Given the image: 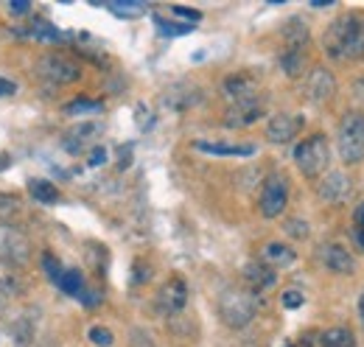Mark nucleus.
<instances>
[{
  "label": "nucleus",
  "mask_w": 364,
  "mask_h": 347,
  "mask_svg": "<svg viewBox=\"0 0 364 347\" xmlns=\"http://www.w3.org/2000/svg\"><path fill=\"white\" fill-rule=\"evenodd\" d=\"M294 250L291 247H286V244H277V241H272V244H267L264 247V252H261V263H267V266H289V263H294Z\"/></svg>",
  "instance_id": "obj_19"
},
{
  "label": "nucleus",
  "mask_w": 364,
  "mask_h": 347,
  "mask_svg": "<svg viewBox=\"0 0 364 347\" xmlns=\"http://www.w3.org/2000/svg\"><path fill=\"white\" fill-rule=\"evenodd\" d=\"M309 3H311V6H314V9H322V6H331V3H333V0H309Z\"/></svg>",
  "instance_id": "obj_40"
},
{
  "label": "nucleus",
  "mask_w": 364,
  "mask_h": 347,
  "mask_svg": "<svg viewBox=\"0 0 364 347\" xmlns=\"http://www.w3.org/2000/svg\"><path fill=\"white\" fill-rule=\"evenodd\" d=\"M17 292H20V280H17V274L11 272L9 263H0V294L9 297V294H17Z\"/></svg>",
  "instance_id": "obj_28"
},
{
  "label": "nucleus",
  "mask_w": 364,
  "mask_h": 347,
  "mask_svg": "<svg viewBox=\"0 0 364 347\" xmlns=\"http://www.w3.org/2000/svg\"><path fill=\"white\" fill-rule=\"evenodd\" d=\"M31 258V241L28 235L14 224H0V260L9 266H23Z\"/></svg>",
  "instance_id": "obj_6"
},
{
  "label": "nucleus",
  "mask_w": 364,
  "mask_h": 347,
  "mask_svg": "<svg viewBox=\"0 0 364 347\" xmlns=\"http://www.w3.org/2000/svg\"><path fill=\"white\" fill-rule=\"evenodd\" d=\"M336 149L342 163L356 166L364 160V115L348 112L339 121V134H336Z\"/></svg>",
  "instance_id": "obj_3"
},
{
  "label": "nucleus",
  "mask_w": 364,
  "mask_h": 347,
  "mask_svg": "<svg viewBox=\"0 0 364 347\" xmlns=\"http://www.w3.org/2000/svg\"><path fill=\"white\" fill-rule=\"evenodd\" d=\"M359 308H362V322H364V297H362V303H359Z\"/></svg>",
  "instance_id": "obj_42"
},
{
  "label": "nucleus",
  "mask_w": 364,
  "mask_h": 347,
  "mask_svg": "<svg viewBox=\"0 0 364 347\" xmlns=\"http://www.w3.org/2000/svg\"><path fill=\"white\" fill-rule=\"evenodd\" d=\"M34 322L28 316H17L11 325H9V336H11V347H28L34 342Z\"/></svg>",
  "instance_id": "obj_18"
},
{
  "label": "nucleus",
  "mask_w": 364,
  "mask_h": 347,
  "mask_svg": "<svg viewBox=\"0 0 364 347\" xmlns=\"http://www.w3.org/2000/svg\"><path fill=\"white\" fill-rule=\"evenodd\" d=\"M322 345L325 347H356V336L348 328H328L322 333Z\"/></svg>",
  "instance_id": "obj_23"
},
{
  "label": "nucleus",
  "mask_w": 364,
  "mask_h": 347,
  "mask_svg": "<svg viewBox=\"0 0 364 347\" xmlns=\"http://www.w3.org/2000/svg\"><path fill=\"white\" fill-rule=\"evenodd\" d=\"M294 163H297L300 174L309 176V179L322 176L328 163H331V146H328L325 134H311L309 140H303L294 149Z\"/></svg>",
  "instance_id": "obj_4"
},
{
  "label": "nucleus",
  "mask_w": 364,
  "mask_h": 347,
  "mask_svg": "<svg viewBox=\"0 0 364 347\" xmlns=\"http://www.w3.org/2000/svg\"><path fill=\"white\" fill-rule=\"evenodd\" d=\"M87 336H90V342L95 347H112V342H115L112 331H109V328H104V325H92Z\"/></svg>",
  "instance_id": "obj_30"
},
{
  "label": "nucleus",
  "mask_w": 364,
  "mask_h": 347,
  "mask_svg": "<svg viewBox=\"0 0 364 347\" xmlns=\"http://www.w3.org/2000/svg\"><path fill=\"white\" fill-rule=\"evenodd\" d=\"M9 9H11L14 14H26L31 6H28V0H11V3H9Z\"/></svg>",
  "instance_id": "obj_35"
},
{
  "label": "nucleus",
  "mask_w": 364,
  "mask_h": 347,
  "mask_svg": "<svg viewBox=\"0 0 364 347\" xmlns=\"http://www.w3.org/2000/svg\"><path fill=\"white\" fill-rule=\"evenodd\" d=\"M104 163H107V151L104 149H95L90 154V166L95 169V166H104Z\"/></svg>",
  "instance_id": "obj_36"
},
{
  "label": "nucleus",
  "mask_w": 364,
  "mask_h": 347,
  "mask_svg": "<svg viewBox=\"0 0 364 347\" xmlns=\"http://www.w3.org/2000/svg\"><path fill=\"white\" fill-rule=\"evenodd\" d=\"M322 43L333 59H364V14L348 11L333 20Z\"/></svg>",
  "instance_id": "obj_1"
},
{
  "label": "nucleus",
  "mask_w": 364,
  "mask_h": 347,
  "mask_svg": "<svg viewBox=\"0 0 364 347\" xmlns=\"http://www.w3.org/2000/svg\"><path fill=\"white\" fill-rule=\"evenodd\" d=\"M37 73L50 85H73L82 76V68L65 53H46L37 59Z\"/></svg>",
  "instance_id": "obj_5"
},
{
  "label": "nucleus",
  "mask_w": 364,
  "mask_h": 347,
  "mask_svg": "<svg viewBox=\"0 0 364 347\" xmlns=\"http://www.w3.org/2000/svg\"><path fill=\"white\" fill-rule=\"evenodd\" d=\"M101 110H104V104H101V101H90V98H76V101H70V104L65 107V112H68V115H73V118L98 115Z\"/></svg>",
  "instance_id": "obj_24"
},
{
  "label": "nucleus",
  "mask_w": 364,
  "mask_h": 347,
  "mask_svg": "<svg viewBox=\"0 0 364 347\" xmlns=\"http://www.w3.org/2000/svg\"><path fill=\"white\" fill-rule=\"evenodd\" d=\"M171 11H174V17H182V20H188V23H199V20H202V14H199L196 9H185V6H174Z\"/></svg>",
  "instance_id": "obj_33"
},
{
  "label": "nucleus",
  "mask_w": 364,
  "mask_h": 347,
  "mask_svg": "<svg viewBox=\"0 0 364 347\" xmlns=\"http://www.w3.org/2000/svg\"><path fill=\"white\" fill-rule=\"evenodd\" d=\"M303 115H294V112H277L272 121L267 124V140L269 143H291L300 129H303Z\"/></svg>",
  "instance_id": "obj_8"
},
{
  "label": "nucleus",
  "mask_w": 364,
  "mask_h": 347,
  "mask_svg": "<svg viewBox=\"0 0 364 347\" xmlns=\"http://www.w3.org/2000/svg\"><path fill=\"white\" fill-rule=\"evenodd\" d=\"M283 50H306L309 45V26L300 20V17H291L286 26H283Z\"/></svg>",
  "instance_id": "obj_17"
},
{
  "label": "nucleus",
  "mask_w": 364,
  "mask_h": 347,
  "mask_svg": "<svg viewBox=\"0 0 364 347\" xmlns=\"http://www.w3.org/2000/svg\"><path fill=\"white\" fill-rule=\"evenodd\" d=\"M303 92H306V98H309L311 104L328 101V98L336 92V79H333V73H331L328 68H314V70L306 76Z\"/></svg>",
  "instance_id": "obj_10"
},
{
  "label": "nucleus",
  "mask_w": 364,
  "mask_h": 347,
  "mask_svg": "<svg viewBox=\"0 0 364 347\" xmlns=\"http://www.w3.org/2000/svg\"><path fill=\"white\" fill-rule=\"evenodd\" d=\"M317 193L322 202L328 205H339L348 193H350V176L345 171H328L317 185Z\"/></svg>",
  "instance_id": "obj_11"
},
{
  "label": "nucleus",
  "mask_w": 364,
  "mask_h": 347,
  "mask_svg": "<svg viewBox=\"0 0 364 347\" xmlns=\"http://www.w3.org/2000/svg\"><path fill=\"white\" fill-rule=\"evenodd\" d=\"M31 37L40 40V43H56V40H59V31H56V26H50V23H34V26H31Z\"/></svg>",
  "instance_id": "obj_29"
},
{
  "label": "nucleus",
  "mask_w": 364,
  "mask_h": 347,
  "mask_svg": "<svg viewBox=\"0 0 364 347\" xmlns=\"http://www.w3.org/2000/svg\"><path fill=\"white\" fill-rule=\"evenodd\" d=\"M199 151H208V154H235V157H250L255 154V146H228V143H208V140H196L193 143Z\"/></svg>",
  "instance_id": "obj_20"
},
{
  "label": "nucleus",
  "mask_w": 364,
  "mask_h": 347,
  "mask_svg": "<svg viewBox=\"0 0 364 347\" xmlns=\"http://www.w3.org/2000/svg\"><path fill=\"white\" fill-rule=\"evenodd\" d=\"M283 305H286V308H300V305H303V294H300V292H286V294H283Z\"/></svg>",
  "instance_id": "obj_34"
},
{
  "label": "nucleus",
  "mask_w": 364,
  "mask_h": 347,
  "mask_svg": "<svg viewBox=\"0 0 364 347\" xmlns=\"http://www.w3.org/2000/svg\"><path fill=\"white\" fill-rule=\"evenodd\" d=\"M43 266H46L48 277H50L53 283H59V277H62V266H59V260L53 258V255H43Z\"/></svg>",
  "instance_id": "obj_32"
},
{
  "label": "nucleus",
  "mask_w": 364,
  "mask_h": 347,
  "mask_svg": "<svg viewBox=\"0 0 364 347\" xmlns=\"http://www.w3.org/2000/svg\"><path fill=\"white\" fill-rule=\"evenodd\" d=\"M264 115V104L255 98V101H241V104H232L225 115V127L230 129H244V127H252L255 121H261Z\"/></svg>",
  "instance_id": "obj_12"
},
{
  "label": "nucleus",
  "mask_w": 364,
  "mask_h": 347,
  "mask_svg": "<svg viewBox=\"0 0 364 347\" xmlns=\"http://www.w3.org/2000/svg\"><path fill=\"white\" fill-rule=\"evenodd\" d=\"M353 218H356V227H362V230H364V202H362V205H356V213H353Z\"/></svg>",
  "instance_id": "obj_38"
},
{
  "label": "nucleus",
  "mask_w": 364,
  "mask_h": 347,
  "mask_svg": "<svg viewBox=\"0 0 364 347\" xmlns=\"http://www.w3.org/2000/svg\"><path fill=\"white\" fill-rule=\"evenodd\" d=\"M289 205V182L283 174H272L267 176L264 182V191H261V199H258V208H261V216L277 218Z\"/></svg>",
  "instance_id": "obj_7"
},
{
  "label": "nucleus",
  "mask_w": 364,
  "mask_h": 347,
  "mask_svg": "<svg viewBox=\"0 0 364 347\" xmlns=\"http://www.w3.org/2000/svg\"><path fill=\"white\" fill-rule=\"evenodd\" d=\"M258 314V297L250 289H228L219 297V316L228 328H247Z\"/></svg>",
  "instance_id": "obj_2"
},
{
  "label": "nucleus",
  "mask_w": 364,
  "mask_h": 347,
  "mask_svg": "<svg viewBox=\"0 0 364 347\" xmlns=\"http://www.w3.org/2000/svg\"><path fill=\"white\" fill-rule=\"evenodd\" d=\"M65 294H70V297H79L82 294V286H85V280H82V272H76V269H68V272H62V277H59V283H56Z\"/></svg>",
  "instance_id": "obj_26"
},
{
  "label": "nucleus",
  "mask_w": 364,
  "mask_h": 347,
  "mask_svg": "<svg viewBox=\"0 0 364 347\" xmlns=\"http://www.w3.org/2000/svg\"><path fill=\"white\" fill-rule=\"evenodd\" d=\"M9 166V157H0V169H6Z\"/></svg>",
  "instance_id": "obj_41"
},
{
  "label": "nucleus",
  "mask_w": 364,
  "mask_h": 347,
  "mask_svg": "<svg viewBox=\"0 0 364 347\" xmlns=\"http://www.w3.org/2000/svg\"><path fill=\"white\" fill-rule=\"evenodd\" d=\"M244 280H247L252 294H261V292L272 289L274 283H277V272H274L272 266L261 263V260H252V263L244 266Z\"/></svg>",
  "instance_id": "obj_14"
},
{
  "label": "nucleus",
  "mask_w": 364,
  "mask_h": 347,
  "mask_svg": "<svg viewBox=\"0 0 364 347\" xmlns=\"http://www.w3.org/2000/svg\"><path fill=\"white\" fill-rule=\"evenodd\" d=\"M286 233L294 235V238H306V235H309V224H306L303 218H289V221H286Z\"/></svg>",
  "instance_id": "obj_31"
},
{
  "label": "nucleus",
  "mask_w": 364,
  "mask_h": 347,
  "mask_svg": "<svg viewBox=\"0 0 364 347\" xmlns=\"http://www.w3.org/2000/svg\"><path fill=\"white\" fill-rule=\"evenodd\" d=\"M17 87H14V82H9V79H0V98L3 95H11Z\"/></svg>",
  "instance_id": "obj_37"
},
{
  "label": "nucleus",
  "mask_w": 364,
  "mask_h": 347,
  "mask_svg": "<svg viewBox=\"0 0 364 347\" xmlns=\"http://www.w3.org/2000/svg\"><path fill=\"white\" fill-rule=\"evenodd\" d=\"M225 95H228L232 104L255 101V95H258V82H255L250 73H232V76L225 79Z\"/></svg>",
  "instance_id": "obj_15"
},
{
  "label": "nucleus",
  "mask_w": 364,
  "mask_h": 347,
  "mask_svg": "<svg viewBox=\"0 0 364 347\" xmlns=\"http://www.w3.org/2000/svg\"><path fill=\"white\" fill-rule=\"evenodd\" d=\"M353 241L359 244V250L364 252V230H362V227H356V230H353Z\"/></svg>",
  "instance_id": "obj_39"
},
{
  "label": "nucleus",
  "mask_w": 364,
  "mask_h": 347,
  "mask_svg": "<svg viewBox=\"0 0 364 347\" xmlns=\"http://www.w3.org/2000/svg\"><path fill=\"white\" fill-rule=\"evenodd\" d=\"M202 101V90L193 85H177L171 87V90H166V95H163V104L168 107V110H188V107H193V104H199Z\"/></svg>",
  "instance_id": "obj_16"
},
{
  "label": "nucleus",
  "mask_w": 364,
  "mask_h": 347,
  "mask_svg": "<svg viewBox=\"0 0 364 347\" xmlns=\"http://www.w3.org/2000/svg\"><path fill=\"white\" fill-rule=\"evenodd\" d=\"M154 26H157V31L166 34V37H182V34H191V31H193L191 23H168V20L160 17V14H154Z\"/></svg>",
  "instance_id": "obj_27"
},
{
  "label": "nucleus",
  "mask_w": 364,
  "mask_h": 347,
  "mask_svg": "<svg viewBox=\"0 0 364 347\" xmlns=\"http://www.w3.org/2000/svg\"><path fill=\"white\" fill-rule=\"evenodd\" d=\"M280 70L289 79H300L306 70V50H283L280 53Z\"/></svg>",
  "instance_id": "obj_21"
},
{
  "label": "nucleus",
  "mask_w": 364,
  "mask_h": 347,
  "mask_svg": "<svg viewBox=\"0 0 364 347\" xmlns=\"http://www.w3.org/2000/svg\"><path fill=\"white\" fill-rule=\"evenodd\" d=\"M188 305V286L182 283L180 277H171L160 292H157V308L166 316H177L182 314V308Z\"/></svg>",
  "instance_id": "obj_9"
},
{
  "label": "nucleus",
  "mask_w": 364,
  "mask_h": 347,
  "mask_svg": "<svg viewBox=\"0 0 364 347\" xmlns=\"http://www.w3.org/2000/svg\"><path fill=\"white\" fill-rule=\"evenodd\" d=\"M109 11L118 17H140V14H146V3L143 0H112Z\"/></svg>",
  "instance_id": "obj_25"
},
{
  "label": "nucleus",
  "mask_w": 364,
  "mask_h": 347,
  "mask_svg": "<svg viewBox=\"0 0 364 347\" xmlns=\"http://www.w3.org/2000/svg\"><path fill=\"white\" fill-rule=\"evenodd\" d=\"M319 258L325 263V269L333 274H353L356 272V258L339 244H325L319 250Z\"/></svg>",
  "instance_id": "obj_13"
},
{
  "label": "nucleus",
  "mask_w": 364,
  "mask_h": 347,
  "mask_svg": "<svg viewBox=\"0 0 364 347\" xmlns=\"http://www.w3.org/2000/svg\"><path fill=\"white\" fill-rule=\"evenodd\" d=\"M28 193H31L40 205H56V202H59V191H56V185L48 182V179H31V182H28Z\"/></svg>",
  "instance_id": "obj_22"
}]
</instances>
